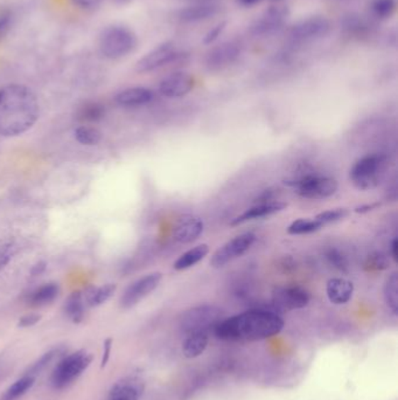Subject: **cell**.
<instances>
[{"instance_id": "obj_25", "label": "cell", "mask_w": 398, "mask_h": 400, "mask_svg": "<svg viewBox=\"0 0 398 400\" xmlns=\"http://www.w3.org/2000/svg\"><path fill=\"white\" fill-rule=\"evenodd\" d=\"M58 295H59V285L54 283H46L31 293L28 296V303L36 308L45 307L55 301Z\"/></svg>"}, {"instance_id": "obj_48", "label": "cell", "mask_w": 398, "mask_h": 400, "mask_svg": "<svg viewBox=\"0 0 398 400\" xmlns=\"http://www.w3.org/2000/svg\"><path fill=\"white\" fill-rule=\"evenodd\" d=\"M114 3L119 4V5H124V4L130 3L132 0H112Z\"/></svg>"}, {"instance_id": "obj_1", "label": "cell", "mask_w": 398, "mask_h": 400, "mask_svg": "<svg viewBox=\"0 0 398 400\" xmlns=\"http://www.w3.org/2000/svg\"><path fill=\"white\" fill-rule=\"evenodd\" d=\"M284 328L277 312L252 309L239 315L221 320L213 329L216 338L228 342H256L274 337Z\"/></svg>"}, {"instance_id": "obj_30", "label": "cell", "mask_w": 398, "mask_h": 400, "mask_svg": "<svg viewBox=\"0 0 398 400\" xmlns=\"http://www.w3.org/2000/svg\"><path fill=\"white\" fill-rule=\"evenodd\" d=\"M385 303L388 308L392 310L394 315L398 312V275L397 273H392L385 281L384 289H383Z\"/></svg>"}, {"instance_id": "obj_21", "label": "cell", "mask_w": 398, "mask_h": 400, "mask_svg": "<svg viewBox=\"0 0 398 400\" xmlns=\"http://www.w3.org/2000/svg\"><path fill=\"white\" fill-rule=\"evenodd\" d=\"M154 99V93L145 87L124 89L116 95V103L122 107H141Z\"/></svg>"}, {"instance_id": "obj_47", "label": "cell", "mask_w": 398, "mask_h": 400, "mask_svg": "<svg viewBox=\"0 0 398 400\" xmlns=\"http://www.w3.org/2000/svg\"><path fill=\"white\" fill-rule=\"evenodd\" d=\"M262 0H239V3L244 6H252L256 4L261 3Z\"/></svg>"}, {"instance_id": "obj_39", "label": "cell", "mask_w": 398, "mask_h": 400, "mask_svg": "<svg viewBox=\"0 0 398 400\" xmlns=\"http://www.w3.org/2000/svg\"><path fill=\"white\" fill-rule=\"evenodd\" d=\"M225 27H227V21H220L219 23H216L215 26L212 27L207 32L205 39H203V43L205 45H212V43H215L216 40L222 36L223 32L225 31Z\"/></svg>"}, {"instance_id": "obj_33", "label": "cell", "mask_w": 398, "mask_h": 400, "mask_svg": "<svg viewBox=\"0 0 398 400\" xmlns=\"http://www.w3.org/2000/svg\"><path fill=\"white\" fill-rule=\"evenodd\" d=\"M325 258H326L327 263H330V266L336 270L343 273L348 272V268H350L348 260L338 248H334V247L327 248L325 251Z\"/></svg>"}, {"instance_id": "obj_23", "label": "cell", "mask_w": 398, "mask_h": 400, "mask_svg": "<svg viewBox=\"0 0 398 400\" xmlns=\"http://www.w3.org/2000/svg\"><path fill=\"white\" fill-rule=\"evenodd\" d=\"M209 247L207 243H201L198 246L193 247L190 251L183 253L178 258L174 263L173 268L176 270H185V269L192 268L200 261H203L208 256Z\"/></svg>"}, {"instance_id": "obj_40", "label": "cell", "mask_w": 398, "mask_h": 400, "mask_svg": "<svg viewBox=\"0 0 398 400\" xmlns=\"http://www.w3.org/2000/svg\"><path fill=\"white\" fill-rule=\"evenodd\" d=\"M40 320H41V316L38 315V314H27L23 317H20L18 325L20 328H30V327L36 325Z\"/></svg>"}, {"instance_id": "obj_32", "label": "cell", "mask_w": 398, "mask_h": 400, "mask_svg": "<svg viewBox=\"0 0 398 400\" xmlns=\"http://www.w3.org/2000/svg\"><path fill=\"white\" fill-rule=\"evenodd\" d=\"M397 0H372V12L379 19H389L396 12Z\"/></svg>"}, {"instance_id": "obj_2", "label": "cell", "mask_w": 398, "mask_h": 400, "mask_svg": "<svg viewBox=\"0 0 398 400\" xmlns=\"http://www.w3.org/2000/svg\"><path fill=\"white\" fill-rule=\"evenodd\" d=\"M39 118L36 94L23 85L0 88V135L14 137L30 130Z\"/></svg>"}, {"instance_id": "obj_14", "label": "cell", "mask_w": 398, "mask_h": 400, "mask_svg": "<svg viewBox=\"0 0 398 400\" xmlns=\"http://www.w3.org/2000/svg\"><path fill=\"white\" fill-rule=\"evenodd\" d=\"M242 53V43L237 40H228L213 47L206 56V67L210 72H220L228 68L239 59Z\"/></svg>"}, {"instance_id": "obj_15", "label": "cell", "mask_w": 398, "mask_h": 400, "mask_svg": "<svg viewBox=\"0 0 398 400\" xmlns=\"http://www.w3.org/2000/svg\"><path fill=\"white\" fill-rule=\"evenodd\" d=\"M195 85V80L190 73L176 72L166 76L160 83L159 92L168 99H178L190 94Z\"/></svg>"}, {"instance_id": "obj_38", "label": "cell", "mask_w": 398, "mask_h": 400, "mask_svg": "<svg viewBox=\"0 0 398 400\" xmlns=\"http://www.w3.org/2000/svg\"><path fill=\"white\" fill-rule=\"evenodd\" d=\"M387 267H388V260L381 253H372L370 256H367L365 269L368 272H379Z\"/></svg>"}, {"instance_id": "obj_37", "label": "cell", "mask_w": 398, "mask_h": 400, "mask_svg": "<svg viewBox=\"0 0 398 400\" xmlns=\"http://www.w3.org/2000/svg\"><path fill=\"white\" fill-rule=\"evenodd\" d=\"M367 23L362 18L355 14H350V17L343 19V28L350 34H363L367 31Z\"/></svg>"}, {"instance_id": "obj_19", "label": "cell", "mask_w": 398, "mask_h": 400, "mask_svg": "<svg viewBox=\"0 0 398 400\" xmlns=\"http://www.w3.org/2000/svg\"><path fill=\"white\" fill-rule=\"evenodd\" d=\"M285 207H286V204L281 203V201H262V203L257 204L255 206L245 210L243 214L237 216L235 219H232L230 225L232 226H237V225L247 223V221H250V220L269 217V216H272V214H278V212L284 210Z\"/></svg>"}, {"instance_id": "obj_42", "label": "cell", "mask_w": 398, "mask_h": 400, "mask_svg": "<svg viewBox=\"0 0 398 400\" xmlns=\"http://www.w3.org/2000/svg\"><path fill=\"white\" fill-rule=\"evenodd\" d=\"M11 21H12V17L9 12L0 14V38H3L7 33V31L10 30Z\"/></svg>"}, {"instance_id": "obj_12", "label": "cell", "mask_w": 398, "mask_h": 400, "mask_svg": "<svg viewBox=\"0 0 398 400\" xmlns=\"http://www.w3.org/2000/svg\"><path fill=\"white\" fill-rule=\"evenodd\" d=\"M161 280H163V274L159 272L151 273L141 279L136 280L125 289L124 294L122 295V307L124 309H130L138 305L141 300L145 299L157 289Z\"/></svg>"}, {"instance_id": "obj_4", "label": "cell", "mask_w": 398, "mask_h": 400, "mask_svg": "<svg viewBox=\"0 0 398 400\" xmlns=\"http://www.w3.org/2000/svg\"><path fill=\"white\" fill-rule=\"evenodd\" d=\"M285 185L294 187L301 197L306 199H326L336 194L339 184L332 177L303 171L284 179Z\"/></svg>"}, {"instance_id": "obj_20", "label": "cell", "mask_w": 398, "mask_h": 400, "mask_svg": "<svg viewBox=\"0 0 398 400\" xmlns=\"http://www.w3.org/2000/svg\"><path fill=\"white\" fill-rule=\"evenodd\" d=\"M327 298L334 305H346L352 300L354 285L343 278L328 280L326 285Z\"/></svg>"}, {"instance_id": "obj_44", "label": "cell", "mask_w": 398, "mask_h": 400, "mask_svg": "<svg viewBox=\"0 0 398 400\" xmlns=\"http://www.w3.org/2000/svg\"><path fill=\"white\" fill-rule=\"evenodd\" d=\"M380 206V204H366V205H361V206H357L354 209V212L355 214H368V212H372V211L376 210L377 207Z\"/></svg>"}, {"instance_id": "obj_11", "label": "cell", "mask_w": 398, "mask_h": 400, "mask_svg": "<svg viewBox=\"0 0 398 400\" xmlns=\"http://www.w3.org/2000/svg\"><path fill=\"white\" fill-rule=\"evenodd\" d=\"M290 17V10L285 5H274L263 12L250 27L254 36H265L279 30Z\"/></svg>"}, {"instance_id": "obj_35", "label": "cell", "mask_w": 398, "mask_h": 400, "mask_svg": "<svg viewBox=\"0 0 398 400\" xmlns=\"http://www.w3.org/2000/svg\"><path fill=\"white\" fill-rule=\"evenodd\" d=\"M350 216V211L343 207L340 209H332V210L323 211L321 214L316 216V219L319 220L320 223H323L325 226L330 225V223H336L340 220H343L345 218Z\"/></svg>"}, {"instance_id": "obj_13", "label": "cell", "mask_w": 398, "mask_h": 400, "mask_svg": "<svg viewBox=\"0 0 398 400\" xmlns=\"http://www.w3.org/2000/svg\"><path fill=\"white\" fill-rule=\"evenodd\" d=\"M310 293L299 285H286L276 289L272 303L278 312H291L303 309L310 303Z\"/></svg>"}, {"instance_id": "obj_8", "label": "cell", "mask_w": 398, "mask_h": 400, "mask_svg": "<svg viewBox=\"0 0 398 400\" xmlns=\"http://www.w3.org/2000/svg\"><path fill=\"white\" fill-rule=\"evenodd\" d=\"M332 23L323 16L303 18L289 31V40L294 45L313 43L330 33Z\"/></svg>"}, {"instance_id": "obj_27", "label": "cell", "mask_w": 398, "mask_h": 400, "mask_svg": "<svg viewBox=\"0 0 398 400\" xmlns=\"http://www.w3.org/2000/svg\"><path fill=\"white\" fill-rule=\"evenodd\" d=\"M34 383H36V377H33V376L28 374H23V377L14 381L5 391L3 400H16L18 398L23 397L27 391H30L32 389Z\"/></svg>"}, {"instance_id": "obj_28", "label": "cell", "mask_w": 398, "mask_h": 400, "mask_svg": "<svg viewBox=\"0 0 398 400\" xmlns=\"http://www.w3.org/2000/svg\"><path fill=\"white\" fill-rule=\"evenodd\" d=\"M325 227L323 223H320L319 220L316 219H301L294 220L290 226L287 227V233L291 236H301V234H310L318 232Z\"/></svg>"}, {"instance_id": "obj_9", "label": "cell", "mask_w": 398, "mask_h": 400, "mask_svg": "<svg viewBox=\"0 0 398 400\" xmlns=\"http://www.w3.org/2000/svg\"><path fill=\"white\" fill-rule=\"evenodd\" d=\"M255 241L256 234L252 232H245L232 238L213 254L210 266L213 268H222L225 265L248 252Z\"/></svg>"}, {"instance_id": "obj_45", "label": "cell", "mask_w": 398, "mask_h": 400, "mask_svg": "<svg viewBox=\"0 0 398 400\" xmlns=\"http://www.w3.org/2000/svg\"><path fill=\"white\" fill-rule=\"evenodd\" d=\"M45 269H46V263H36V266L32 268V274L33 275H40V274H43L45 272Z\"/></svg>"}, {"instance_id": "obj_17", "label": "cell", "mask_w": 398, "mask_h": 400, "mask_svg": "<svg viewBox=\"0 0 398 400\" xmlns=\"http://www.w3.org/2000/svg\"><path fill=\"white\" fill-rule=\"evenodd\" d=\"M220 12V6L214 1H198L190 6L183 7L176 14L180 23H195L206 21L215 17Z\"/></svg>"}, {"instance_id": "obj_10", "label": "cell", "mask_w": 398, "mask_h": 400, "mask_svg": "<svg viewBox=\"0 0 398 400\" xmlns=\"http://www.w3.org/2000/svg\"><path fill=\"white\" fill-rule=\"evenodd\" d=\"M178 56L179 52L176 43L173 41H165L146 53L141 59L138 60V63H136V70L138 73L154 72L156 69L173 63Z\"/></svg>"}, {"instance_id": "obj_41", "label": "cell", "mask_w": 398, "mask_h": 400, "mask_svg": "<svg viewBox=\"0 0 398 400\" xmlns=\"http://www.w3.org/2000/svg\"><path fill=\"white\" fill-rule=\"evenodd\" d=\"M112 350V338H107L104 343H103V354H102L101 367H107L109 361H110V354Z\"/></svg>"}, {"instance_id": "obj_6", "label": "cell", "mask_w": 398, "mask_h": 400, "mask_svg": "<svg viewBox=\"0 0 398 400\" xmlns=\"http://www.w3.org/2000/svg\"><path fill=\"white\" fill-rule=\"evenodd\" d=\"M92 356L87 350H77L65 354L54 367L50 374V384L56 390H63L82 376L90 364Z\"/></svg>"}, {"instance_id": "obj_34", "label": "cell", "mask_w": 398, "mask_h": 400, "mask_svg": "<svg viewBox=\"0 0 398 400\" xmlns=\"http://www.w3.org/2000/svg\"><path fill=\"white\" fill-rule=\"evenodd\" d=\"M59 354H61V351L60 349H53V350L48 351L46 354H43L41 357L38 359V361L32 365V367L28 369L26 374H31L33 377H36L38 374H41L47 367H48L50 363H52L55 357H58Z\"/></svg>"}, {"instance_id": "obj_43", "label": "cell", "mask_w": 398, "mask_h": 400, "mask_svg": "<svg viewBox=\"0 0 398 400\" xmlns=\"http://www.w3.org/2000/svg\"><path fill=\"white\" fill-rule=\"evenodd\" d=\"M72 1L75 4L76 6L85 9V10L95 9L101 3V0H72Z\"/></svg>"}, {"instance_id": "obj_36", "label": "cell", "mask_w": 398, "mask_h": 400, "mask_svg": "<svg viewBox=\"0 0 398 400\" xmlns=\"http://www.w3.org/2000/svg\"><path fill=\"white\" fill-rule=\"evenodd\" d=\"M16 253V245L14 240H0V270L9 265Z\"/></svg>"}, {"instance_id": "obj_7", "label": "cell", "mask_w": 398, "mask_h": 400, "mask_svg": "<svg viewBox=\"0 0 398 400\" xmlns=\"http://www.w3.org/2000/svg\"><path fill=\"white\" fill-rule=\"evenodd\" d=\"M222 320V310L212 305L194 307L183 312L180 317V330L185 335L194 332H213V329Z\"/></svg>"}, {"instance_id": "obj_16", "label": "cell", "mask_w": 398, "mask_h": 400, "mask_svg": "<svg viewBox=\"0 0 398 400\" xmlns=\"http://www.w3.org/2000/svg\"><path fill=\"white\" fill-rule=\"evenodd\" d=\"M145 383L134 376L122 378L112 385L107 400H139L143 397Z\"/></svg>"}, {"instance_id": "obj_29", "label": "cell", "mask_w": 398, "mask_h": 400, "mask_svg": "<svg viewBox=\"0 0 398 400\" xmlns=\"http://www.w3.org/2000/svg\"><path fill=\"white\" fill-rule=\"evenodd\" d=\"M105 116L104 105L98 102H88L85 105H82L77 112V118L80 121L85 123H96L101 121Z\"/></svg>"}, {"instance_id": "obj_22", "label": "cell", "mask_w": 398, "mask_h": 400, "mask_svg": "<svg viewBox=\"0 0 398 400\" xmlns=\"http://www.w3.org/2000/svg\"><path fill=\"white\" fill-rule=\"evenodd\" d=\"M209 336L207 332H194L186 335L183 343V354L186 358H196L201 356L208 345Z\"/></svg>"}, {"instance_id": "obj_3", "label": "cell", "mask_w": 398, "mask_h": 400, "mask_svg": "<svg viewBox=\"0 0 398 400\" xmlns=\"http://www.w3.org/2000/svg\"><path fill=\"white\" fill-rule=\"evenodd\" d=\"M388 165L389 159L384 154H367L353 165L350 181L357 190H374L382 183Z\"/></svg>"}, {"instance_id": "obj_31", "label": "cell", "mask_w": 398, "mask_h": 400, "mask_svg": "<svg viewBox=\"0 0 398 400\" xmlns=\"http://www.w3.org/2000/svg\"><path fill=\"white\" fill-rule=\"evenodd\" d=\"M75 140L79 142L80 144L96 145L100 143L102 138V134L98 129L95 127H90V125H81L79 128L75 129Z\"/></svg>"}, {"instance_id": "obj_46", "label": "cell", "mask_w": 398, "mask_h": 400, "mask_svg": "<svg viewBox=\"0 0 398 400\" xmlns=\"http://www.w3.org/2000/svg\"><path fill=\"white\" fill-rule=\"evenodd\" d=\"M392 259L395 260L396 263L398 261V239L394 238L392 241Z\"/></svg>"}, {"instance_id": "obj_26", "label": "cell", "mask_w": 398, "mask_h": 400, "mask_svg": "<svg viewBox=\"0 0 398 400\" xmlns=\"http://www.w3.org/2000/svg\"><path fill=\"white\" fill-rule=\"evenodd\" d=\"M114 290H116V285L112 283H108L102 287H90V288L85 289L83 295H85L87 307L92 308V307L103 305L112 298Z\"/></svg>"}, {"instance_id": "obj_5", "label": "cell", "mask_w": 398, "mask_h": 400, "mask_svg": "<svg viewBox=\"0 0 398 400\" xmlns=\"http://www.w3.org/2000/svg\"><path fill=\"white\" fill-rule=\"evenodd\" d=\"M100 51L108 59L117 60L129 56L138 45L134 31L123 25H114L102 32L100 36Z\"/></svg>"}, {"instance_id": "obj_24", "label": "cell", "mask_w": 398, "mask_h": 400, "mask_svg": "<svg viewBox=\"0 0 398 400\" xmlns=\"http://www.w3.org/2000/svg\"><path fill=\"white\" fill-rule=\"evenodd\" d=\"M85 308H87V303L83 293L74 292L68 299L65 300L63 310L67 317L77 325L85 318Z\"/></svg>"}, {"instance_id": "obj_18", "label": "cell", "mask_w": 398, "mask_h": 400, "mask_svg": "<svg viewBox=\"0 0 398 400\" xmlns=\"http://www.w3.org/2000/svg\"><path fill=\"white\" fill-rule=\"evenodd\" d=\"M205 230L203 219L193 216H183L174 227L173 239L179 243H190L195 241Z\"/></svg>"}]
</instances>
